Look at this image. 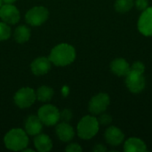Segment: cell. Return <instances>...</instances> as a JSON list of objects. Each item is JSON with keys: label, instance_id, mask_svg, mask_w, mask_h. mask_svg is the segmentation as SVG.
I'll return each mask as SVG.
<instances>
[{"label": "cell", "instance_id": "5bb4252c", "mask_svg": "<svg viewBox=\"0 0 152 152\" xmlns=\"http://www.w3.org/2000/svg\"><path fill=\"white\" fill-rule=\"evenodd\" d=\"M105 139L109 144L112 146H118L123 142L125 135L119 128L116 126H110L105 132Z\"/></svg>", "mask_w": 152, "mask_h": 152}, {"label": "cell", "instance_id": "7a4b0ae2", "mask_svg": "<svg viewBox=\"0 0 152 152\" xmlns=\"http://www.w3.org/2000/svg\"><path fill=\"white\" fill-rule=\"evenodd\" d=\"M6 149L12 151H22L28 145V136L21 128H12L4 137Z\"/></svg>", "mask_w": 152, "mask_h": 152}, {"label": "cell", "instance_id": "7c38bea8", "mask_svg": "<svg viewBox=\"0 0 152 152\" xmlns=\"http://www.w3.org/2000/svg\"><path fill=\"white\" fill-rule=\"evenodd\" d=\"M55 133L58 138L64 142L71 141L75 136V131L68 122H62L58 124L55 128Z\"/></svg>", "mask_w": 152, "mask_h": 152}, {"label": "cell", "instance_id": "484cf974", "mask_svg": "<svg viewBox=\"0 0 152 152\" xmlns=\"http://www.w3.org/2000/svg\"><path fill=\"white\" fill-rule=\"evenodd\" d=\"M65 151L67 152H81L82 148L77 143H70L66 147Z\"/></svg>", "mask_w": 152, "mask_h": 152}, {"label": "cell", "instance_id": "44dd1931", "mask_svg": "<svg viewBox=\"0 0 152 152\" xmlns=\"http://www.w3.org/2000/svg\"><path fill=\"white\" fill-rule=\"evenodd\" d=\"M11 37V28L7 23L0 21V42L9 39Z\"/></svg>", "mask_w": 152, "mask_h": 152}, {"label": "cell", "instance_id": "5b68a950", "mask_svg": "<svg viewBox=\"0 0 152 152\" xmlns=\"http://www.w3.org/2000/svg\"><path fill=\"white\" fill-rule=\"evenodd\" d=\"M49 17V11L45 6H34L25 14L26 22L31 26L38 27L43 25Z\"/></svg>", "mask_w": 152, "mask_h": 152}, {"label": "cell", "instance_id": "8fae6325", "mask_svg": "<svg viewBox=\"0 0 152 152\" xmlns=\"http://www.w3.org/2000/svg\"><path fill=\"white\" fill-rule=\"evenodd\" d=\"M52 67V62L47 57H37L30 64V69L35 76H44L47 74Z\"/></svg>", "mask_w": 152, "mask_h": 152}, {"label": "cell", "instance_id": "8992f818", "mask_svg": "<svg viewBox=\"0 0 152 152\" xmlns=\"http://www.w3.org/2000/svg\"><path fill=\"white\" fill-rule=\"evenodd\" d=\"M37 99L35 91L30 87H22L19 89L14 96L13 101L17 107L20 109H27L34 104Z\"/></svg>", "mask_w": 152, "mask_h": 152}, {"label": "cell", "instance_id": "d4e9b609", "mask_svg": "<svg viewBox=\"0 0 152 152\" xmlns=\"http://www.w3.org/2000/svg\"><path fill=\"white\" fill-rule=\"evenodd\" d=\"M135 7L139 11H144L145 9L148 8L149 5V0H136L135 3Z\"/></svg>", "mask_w": 152, "mask_h": 152}, {"label": "cell", "instance_id": "cb8c5ba5", "mask_svg": "<svg viewBox=\"0 0 152 152\" xmlns=\"http://www.w3.org/2000/svg\"><path fill=\"white\" fill-rule=\"evenodd\" d=\"M98 121H99V124L103 125V126H107V125H110L112 122V118H111L110 115L102 114V115L100 116Z\"/></svg>", "mask_w": 152, "mask_h": 152}, {"label": "cell", "instance_id": "3957f363", "mask_svg": "<svg viewBox=\"0 0 152 152\" xmlns=\"http://www.w3.org/2000/svg\"><path fill=\"white\" fill-rule=\"evenodd\" d=\"M99 121L95 117L85 116L77 124V134L83 140H90L99 131Z\"/></svg>", "mask_w": 152, "mask_h": 152}, {"label": "cell", "instance_id": "4fadbf2b", "mask_svg": "<svg viewBox=\"0 0 152 152\" xmlns=\"http://www.w3.org/2000/svg\"><path fill=\"white\" fill-rule=\"evenodd\" d=\"M43 128V123L37 116L31 115L25 121V131L28 135L36 136L40 134Z\"/></svg>", "mask_w": 152, "mask_h": 152}, {"label": "cell", "instance_id": "2e32d148", "mask_svg": "<svg viewBox=\"0 0 152 152\" xmlns=\"http://www.w3.org/2000/svg\"><path fill=\"white\" fill-rule=\"evenodd\" d=\"M34 146L39 152H48L53 149V142L45 134H38L34 138Z\"/></svg>", "mask_w": 152, "mask_h": 152}, {"label": "cell", "instance_id": "f1b7e54d", "mask_svg": "<svg viewBox=\"0 0 152 152\" xmlns=\"http://www.w3.org/2000/svg\"><path fill=\"white\" fill-rule=\"evenodd\" d=\"M22 151H24V152H28V151H30V152H33L34 151V150H32V149H27V147Z\"/></svg>", "mask_w": 152, "mask_h": 152}, {"label": "cell", "instance_id": "30bf717a", "mask_svg": "<svg viewBox=\"0 0 152 152\" xmlns=\"http://www.w3.org/2000/svg\"><path fill=\"white\" fill-rule=\"evenodd\" d=\"M138 29L140 33L146 37L152 36V7H148L142 11L138 20Z\"/></svg>", "mask_w": 152, "mask_h": 152}, {"label": "cell", "instance_id": "ffe728a7", "mask_svg": "<svg viewBox=\"0 0 152 152\" xmlns=\"http://www.w3.org/2000/svg\"><path fill=\"white\" fill-rule=\"evenodd\" d=\"M134 4V0H117L115 3V9L118 12H127L132 9Z\"/></svg>", "mask_w": 152, "mask_h": 152}, {"label": "cell", "instance_id": "83f0119b", "mask_svg": "<svg viewBox=\"0 0 152 152\" xmlns=\"http://www.w3.org/2000/svg\"><path fill=\"white\" fill-rule=\"evenodd\" d=\"M4 4H13L16 0H2Z\"/></svg>", "mask_w": 152, "mask_h": 152}, {"label": "cell", "instance_id": "7402d4cb", "mask_svg": "<svg viewBox=\"0 0 152 152\" xmlns=\"http://www.w3.org/2000/svg\"><path fill=\"white\" fill-rule=\"evenodd\" d=\"M130 70L134 71V72H138V73H141V74H143L144 71H145V66L141 61H135L131 66V69Z\"/></svg>", "mask_w": 152, "mask_h": 152}, {"label": "cell", "instance_id": "277c9868", "mask_svg": "<svg viewBox=\"0 0 152 152\" xmlns=\"http://www.w3.org/2000/svg\"><path fill=\"white\" fill-rule=\"evenodd\" d=\"M37 117L44 125L47 126H55L60 120V110L54 105L45 104L39 108Z\"/></svg>", "mask_w": 152, "mask_h": 152}, {"label": "cell", "instance_id": "e0dca14e", "mask_svg": "<svg viewBox=\"0 0 152 152\" xmlns=\"http://www.w3.org/2000/svg\"><path fill=\"white\" fill-rule=\"evenodd\" d=\"M124 151L126 152H143L147 151V147L141 139L132 137L126 141Z\"/></svg>", "mask_w": 152, "mask_h": 152}, {"label": "cell", "instance_id": "9a60e30c", "mask_svg": "<svg viewBox=\"0 0 152 152\" xmlns=\"http://www.w3.org/2000/svg\"><path fill=\"white\" fill-rule=\"evenodd\" d=\"M110 69L115 75L119 77H124L129 73L131 69V66L125 59L118 58L113 60L112 62L110 63Z\"/></svg>", "mask_w": 152, "mask_h": 152}, {"label": "cell", "instance_id": "9c48e42d", "mask_svg": "<svg viewBox=\"0 0 152 152\" xmlns=\"http://www.w3.org/2000/svg\"><path fill=\"white\" fill-rule=\"evenodd\" d=\"M0 18L7 24H16L20 19V11L12 4H4L0 7Z\"/></svg>", "mask_w": 152, "mask_h": 152}, {"label": "cell", "instance_id": "d6986e66", "mask_svg": "<svg viewBox=\"0 0 152 152\" xmlns=\"http://www.w3.org/2000/svg\"><path fill=\"white\" fill-rule=\"evenodd\" d=\"M36 94H37V99L39 102H48L53 99L54 92L52 87L48 86H42L37 89Z\"/></svg>", "mask_w": 152, "mask_h": 152}, {"label": "cell", "instance_id": "4316f807", "mask_svg": "<svg viewBox=\"0 0 152 152\" xmlns=\"http://www.w3.org/2000/svg\"><path fill=\"white\" fill-rule=\"evenodd\" d=\"M93 151L95 152H104L107 151V149L102 144H97V145H95V147L94 148Z\"/></svg>", "mask_w": 152, "mask_h": 152}, {"label": "cell", "instance_id": "ba28073f", "mask_svg": "<svg viewBox=\"0 0 152 152\" xmlns=\"http://www.w3.org/2000/svg\"><path fill=\"white\" fill-rule=\"evenodd\" d=\"M126 77V85L130 92L134 94H138L144 89L145 78L142 74L130 70Z\"/></svg>", "mask_w": 152, "mask_h": 152}, {"label": "cell", "instance_id": "f546056e", "mask_svg": "<svg viewBox=\"0 0 152 152\" xmlns=\"http://www.w3.org/2000/svg\"><path fill=\"white\" fill-rule=\"evenodd\" d=\"M2 5H3V1H2V0H0V7H1Z\"/></svg>", "mask_w": 152, "mask_h": 152}, {"label": "cell", "instance_id": "ac0fdd59", "mask_svg": "<svg viewBox=\"0 0 152 152\" xmlns=\"http://www.w3.org/2000/svg\"><path fill=\"white\" fill-rule=\"evenodd\" d=\"M30 36H31L30 29L25 25H20L15 28L14 34H13V38L17 43L23 44L29 40Z\"/></svg>", "mask_w": 152, "mask_h": 152}, {"label": "cell", "instance_id": "52a82bcc", "mask_svg": "<svg viewBox=\"0 0 152 152\" xmlns=\"http://www.w3.org/2000/svg\"><path fill=\"white\" fill-rule=\"evenodd\" d=\"M110 97L107 94L101 93L94 96L88 104L89 111L94 115H98L106 110L110 105Z\"/></svg>", "mask_w": 152, "mask_h": 152}, {"label": "cell", "instance_id": "603a6c76", "mask_svg": "<svg viewBox=\"0 0 152 152\" xmlns=\"http://www.w3.org/2000/svg\"><path fill=\"white\" fill-rule=\"evenodd\" d=\"M71 118L72 112L69 109H65L61 112H60V120H62L63 122H69Z\"/></svg>", "mask_w": 152, "mask_h": 152}, {"label": "cell", "instance_id": "6da1fadb", "mask_svg": "<svg viewBox=\"0 0 152 152\" xmlns=\"http://www.w3.org/2000/svg\"><path fill=\"white\" fill-rule=\"evenodd\" d=\"M48 58L55 66L65 67L71 64L75 61L76 50L69 44L61 43L51 50Z\"/></svg>", "mask_w": 152, "mask_h": 152}]
</instances>
